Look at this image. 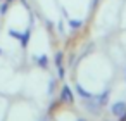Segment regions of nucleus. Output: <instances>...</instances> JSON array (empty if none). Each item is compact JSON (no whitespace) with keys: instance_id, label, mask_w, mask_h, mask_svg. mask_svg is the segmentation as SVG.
Wrapping results in <instances>:
<instances>
[{"instance_id":"obj_1","label":"nucleus","mask_w":126,"mask_h":121,"mask_svg":"<svg viewBox=\"0 0 126 121\" xmlns=\"http://www.w3.org/2000/svg\"><path fill=\"white\" fill-rule=\"evenodd\" d=\"M11 2H12V0H11Z\"/></svg>"}]
</instances>
